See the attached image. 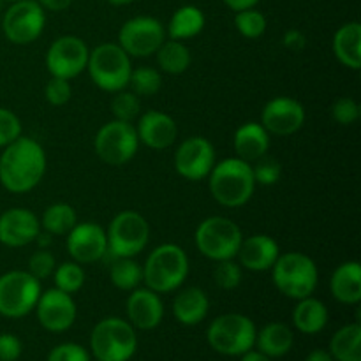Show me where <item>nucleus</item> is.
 I'll return each mask as SVG.
<instances>
[{
  "label": "nucleus",
  "instance_id": "4c0bfd02",
  "mask_svg": "<svg viewBox=\"0 0 361 361\" xmlns=\"http://www.w3.org/2000/svg\"><path fill=\"white\" fill-rule=\"evenodd\" d=\"M217 263L219 264L214 270L215 284L221 289H226V291H231V289L238 288L240 282H242V270H240V264H236L233 259L217 261Z\"/></svg>",
  "mask_w": 361,
  "mask_h": 361
},
{
  "label": "nucleus",
  "instance_id": "f3484780",
  "mask_svg": "<svg viewBox=\"0 0 361 361\" xmlns=\"http://www.w3.org/2000/svg\"><path fill=\"white\" fill-rule=\"evenodd\" d=\"M67 250L76 263H95L108 252V236L104 229L95 222L76 224L67 235Z\"/></svg>",
  "mask_w": 361,
  "mask_h": 361
},
{
  "label": "nucleus",
  "instance_id": "2f4dec72",
  "mask_svg": "<svg viewBox=\"0 0 361 361\" xmlns=\"http://www.w3.org/2000/svg\"><path fill=\"white\" fill-rule=\"evenodd\" d=\"M78 224L76 212L67 203H55L48 207L42 215L41 226L49 235H69L71 229Z\"/></svg>",
  "mask_w": 361,
  "mask_h": 361
},
{
  "label": "nucleus",
  "instance_id": "8fccbe9b",
  "mask_svg": "<svg viewBox=\"0 0 361 361\" xmlns=\"http://www.w3.org/2000/svg\"><path fill=\"white\" fill-rule=\"evenodd\" d=\"M305 361H335L334 356L330 355V351H324V349H316V351L310 353L307 356Z\"/></svg>",
  "mask_w": 361,
  "mask_h": 361
},
{
  "label": "nucleus",
  "instance_id": "4be33fe9",
  "mask_svg": "<svg viewBox=\"0 0 361 361\" xmlns=\"http://www.w3.org/2000/svg\"><path fill=\"white\" fill-rule=\"evenodd\" d=\"M238 259L245 268L252 271L270 270L277 257L281 256L279 243L268 235H254L242 240L238 249Z\"/></svg>",
  "mask_w": 361,
  "mask_h": 361
},
{
  "label": "nucleus",
  "instance_id": "0eeeda50",
  "mask_svg": "<svg viewBox=\"0 0 361 361\" xmlns=\"http://www.w3.org/2000/svg\"><path fill=\"white\" fill-rule=\"evenodd\" d=\"M87 69L99 88L106 92H120L129 85L130 59L120 44L106 42L88 55Z\"/></svg>",
  "mask_w": 361,
  "mask_h": 361
},
{
  "label": "nucleus",
  "instance_id": "c03bdc74",
  "mask_svg": "<svg viewBox=\"0 0 361 361\" xmlns=\"http://www.w3.org/2000/svg\"><path fill=\"white\" fill-rule=\"evenodd\" d=\"M48 361H90V355L78 344H60L49 353Z\"/></svg>",
  "mask_w": 361,
  "mask_h": 361
},
{
  "label": "nucleus",
  "instance_id": "5701e85b",
  "mask_svg": "<svg viewBox=\"0 0 361 361\" xmlns=\"http://www.w3.org/2000/svg\"><path fill=\"white\" fill-rule=\"evenodd\" d=\"M331 295L345 305H358L361 300V267L358 261L342 263L330 281Z\"/></svg>",
  "mask_w": 361,
  "mask_h": 361
},
{
  "label": "nucleus",
  "instance_id": "a211bd4d",
  "mask_svg": "<svg viewBox=\"0 0 361 361\" xmlns=\"http://www.w3.org/2000/svg\"><path fill=\"white\" fill-rule=\"evenodd\" d=\"M261 120V126L267 129V133L291 136L305 123V109L291 97H275L264 106Z\"/></svg>",
  "mask_w": 361,
  "mask_h": 361
},
{
  "label": "nucleus",
  "instance_id": "4468645a",
  "mask_svg": "<svg viewBox=\"0 0 361 361\" xmlns=\"http://www.w3.org/2000/svg\"><path fill=\"white\" fill-rule=\"evenodd\" d=\"M118 42L129 56H150L164 42V27L155 18H133L120 28Z\"/></svg>",
  "mask_w": 361,
  "mask_h": 361
},
{
  "label": "nucleus",
  "instance_id": "e433bc0d",
  "mask_svg": "<svg viewBox=\"0 0 361 361\" xmlns=\"http://www.w3.org/2000/svg\"><path fill=\"white\" fill-rule=\"evenodd\" d=\"M140 99L133 92H116L115 99L111 102V111L115 115V120H122V122H130L140 115Z\"/></svg>",
  "mask_w": 361,
  "mask_h": 361
},
{
  "label": "nucleus",
  "instance_id": "dca6fc26",
  "mask_svg": "<svg viewBox=\"0 0 361 361\" xmlns=\"http://www.w3.org/2000/svg\"><path fill=\"white\" fill-rule=\"evenodd\" d=\"M35 309L41 326L55 334L69 330L76 321V303L69 293H63L56 288L41 293Z\"/></svg>",
  "mask_w": 361,
  "mask_h": 361
},
{
  "label": "nucleus",
  "instance_id": "79ce46f5",
  "mask_svg": "<svg viewBox=\"0 0 361 361\" xmlns=\"http://www.w3.org/2000/svg\"><path fill=\"white\" fill-rule=\"evenodd\" d=\"M331 115L341 126H351L360 118V104L351 97H341L331 106Z\"/></svg>",
  "mask_w": 361,
  "mask_h": 361
},
{
  "label": "nucleus",
  "instance_id": "9b49d317",
  "mask_svg": "<svg viewBox=\"0 0 361 361\" xmlns=\"http://www.w3.org/2000/svg\"><path fill=\"white\" fill-rule=\"evenodd\" d=\"M94 145L102 162L109 166H122L136 155L140 137L136 127L130 122L113 120L99 129Z\"/></svg>",
  "mask_w": 361,
  "mask_h": 361
},
{
  "label": "nucleus",
  "instance_id": "ea45409f",
  "mask_svg": "<svg viewBox=\"0 0 361 361\" xmlns=\"http://www.w3.org/2000/svg\"><path fill=\"white\" fill-rule=\"evenodd\" d=\"M55 268V257L51 256V252H48V250L44 249L35 250L30 256V261H28V274L34 275L37 281L51 277Z\"/></svg>",
  "mask_w": 361,
  "mask_h": 361
},
{
  "label": "nucleus",
  "instance_id": "f03ea898",
  "mask_svg": "<svg viewBox=\"0 0 361 361\" xmlns=\"http://www.w3.org/2000/svg\"><path fill=\"white\" fill-rule=\"evenodd\" d=\"M210 192L228 208L243 207L256 189L252 166L242 159H224L210 171Z\"/></svg>",
  "mask_w": 361,
  "mask_h": 361
},
{
  "label": "nucleus",
  "instance_id": "864d4df0",
  "mask_svg": "<svg viewBox=\"0 0 361 361\" xmlns=\"http://www.w3.org/2000/svg\"><path fill=\"white\" fill-rule=\"evenodd\" d=\"M7 2H20V0H7Z\"/></svg>",
  "mask_w": 361,
  "mask_h": 361
},
{
  "label": "nucleus",
  "instance_id": "72a5a7b5",
  "mask_svg": "<svg viewBox=\"0 0 361 361\" xmlns=\"http://www.w3.org/2000/svg\"><path fill=\"white\" fill-rule=\"evenodd\" d=\"M129 85L133 88V94L148 97L155 95L162 87V76L154 67H137L136 71L130 73Z\"/></svg>",
  "mask_w": 361,
  "mask_h": 361
},
{
  "label": "nucleus",
  "instance_id": "c9c22d12",
  "mask_svg": "<svg viewBox=\"0 0 361 361\" xmlns=\"http://www.w3.org/2000/svg\"><path fill=\"white\" fill-rule=\"evenodd\" d=\"M235 25L243 37L257 39L267 30V18L252 7V9L238 11L235 16Z\"/></svg>",
  "mask_w": 361,
  "mask_h": 361
},
{
  "label": "nucleus",
  "instance_id": "58836bf2",
  "mask_svg": "<svg viewBox=\"0 0 361 361\" xmlns=\"http://www.w3.org/2000/svg\"><path fill=\"white\" fill-rule=\"evenodd\" d=\"M252 173L256 183H261V185H275L281 180V162L263 155V157L256 161V168H252Z\"/></svg>",
  "mask_w": 361,
  "mask_h": 361
},
{
  "label": "nucleus",
  "instance_id": "6e6552de",
  "mask_svg": "<svg viewBox=\"0 0 361 361\" xmlns=\"http://www.w3.org/2000/svg\"><path fill=\"white\" fill-rule=\"evenodd\" d=\"M243 236L238 226L226 217H208L197 226L196 245L203 256L214 261L236 257Z\"/></svg>",
  "mask_w": 361,
  "mask_h": 361
},
{
  "label": "nucleus",
  "instance_id": "ddd939ff",
  "mask_svg": "<svg viewBox=\"0 0 361 361\" xmlns=\"http://www.w3.org/2000/svg\"><path fill=\"white\" fill-rule=\"evenodd\" d=\"M88 55L90 51L83 39L76 35H63L49 46L46 53V67L53 78L71 80L87 69Z\"/></svg>",
  "mask_w": 361,
  "mask_h": 361
},
{
  "label": "nucleus",
  "instance_id": "37998d69",
  "mask_svg": "<svg viewBox=\"0 0 361 361\" xmlns=\"http://www.w3.org/2000/svg\"><path fill=\"white\" fill-rule=\"evenodd\" d=\"M71 94H73V90H71L69 80L51 78V80L48 81V85H46V101L53 106H63L66 102H69Z\"/></svg>",
  "mask_w": 361,
  "mask_h": 361
},
{
  "label": "nucleus",
  "instance_id": "412c9836",
  "mask_svg": "<svg viewBox=\"0 0 361 361\" xmlns=\"http://www.w3.org/2000/svg\"><path fill=\"white\" fill-rule=\"evenodd\" d=\"M127 316L134 328H140V330L157 328L164 317V305L159 298V293L148 288L133 289L127 300Z\"/></svg>",
  "mask_w": 361,
  "mask_h": 361
},
{
  "label": "nucleus",
  "instance_id": "f8f14e48",
  "mask_svg": "<svg viewBox=\"0 0 361 361\" xmlns=\"http://www.w3.org/2000/svg\"><path fill=\"white\" fill-rule=\"evenodd\" d=\"M44 9L35 0L13 2L4 16L2 28L6 37L14 44H30L44 30Z\"/></svg>",
  "mask_w": 361,
  "mask_h": 361
},
{
  "label": "nucleus",
  "instance_id": "393cba45",
  "mask_svg": "<svg viewBox=\"0 0 361 361\" xmlns=\"http://www.w3.org/2000/svg\"><path fill=\"white\" fill-rule=\"evenodd\" d=\"M208 309H210L208 296L200 288L183 289L173 302V314H175L176 321L185 326L200 324L207 317Z\"/></svg>",
  "mask_w": 361,
  "mask_h": 361
},
{
  "label": "nucleus",
  "instance_id": "6ab92c4d",
  "mask_svg": "<svg viewBox=\"0 0 361 361\" xmlns=\"http://www.w3.org/2000/svg\"><path fill=\"white\" fill-rule=\"evenodd\" d=\"M41 222L34 212L11 208L0 215V242L7 247H23L37 238Z\"/></svg>",
  "mask_w": 361,
  "mask_h": 361
},
{
  "label": "nucleus",
  "instance_id": "7ed1b4c3",
  "mask_svg": "<svg viewBox=\"0 0 361 361\" xmlns=\"http://www.w3.org/2000/svg\"><path fill=\"white\" fill-rule=\"evenodd\" d=\"M189 275V257L182 247L175 243L159 245L147 257L143 267V281L155 293H171L185 282Z\"/></svg>",
  "mask_w": 361,
  "mask_h": 361
},
{
  "label": "nucleus",
  "instance_id": "09e8293b",
  "mask_svg": "<svg viewBox=\"0 0 361 361\" xmlns=\"http://www.w3.org/2000/svg\"><path fill=\"white\" fill-rule=\"evenodd\" d=\"M257 2H259V0H224L226 6H228L229 9L236 11V13H238V11L252 9Z\"/></svg>",
  "mask_w": 361,
  "mask_h": 361
},
{
  "label": "nucleus",
  "instance_id": "de8ad7c7",
  "mask_svg": "<svg viewBox=\"0 0 361 361\" xmlns=\"http://www.w3.org/2000/svg\"><path fill=\"white\" fill-rule=\"evenodd\" d=\"M71 4H73V0H39V6H41L42 9L53 11V13L66 11Z\"/></svg>",
  "mask_w": 361,
  "mask_h": 361
},
{
  "label": "nucleus",
  "instance_id": "bb28decb",
  "mask_svg": "<svg viewBox=\"0 0 361 361\" xmlns=\"http://www.w3.org/2000/svg\"><path fill=\"white\" fill-rule=\"evenodd\" d=\"M295 335L291 328L284 323H270L256 334V344L263 355L268 358H281L286 356L293 348Z\"/></svg>",
  "mask_w": 361,
  "mask_h": 361
},
{
  "label": "nucleus",
  "instance_id": "1a4fd4ad",
  "mask_svg": "<svg viewBox=\"0 0 361 361\" xmlns=\"http://www.w3.org/2000/svg\"><path fill=\"white\" fill-rule=\"evenodd\" d=\"M41 296V282L28 271H7L0 277V314L23 317L35 309Z\"/></svg>",
  "mask_w": 361,
  "mask_h": 361
},
{
  "label": "nucleus",
  "instance_id": "2eb2a0df",
  "mask_svg": "<svg viewBox=\"0 0 361 361\" xmlns=\"http://www.w3.org/2000/svg\"><path fill=\"white\" fill-rule=\"evenodd\" d=\"M215 166V150L208 140L201 136L189 137L175 154V168L187 180H203Z\"/></svg>",
  "mask_w": 361,
  "mask_h": 361
},
{
  "label": "nucleus",
  "instance_id": "39448f33",
  "mask_svg": "<svg viewBox=\"0 0 361 361\" xmlns=\"http://www.w3.org/2000/svg\"><path fill=\"white\" fill-rule=\"evenodd\" d=\"M90 348L99 361H129L137 349L134 326L120 317H108L95 324Z\"/></svg>",
  "mask_w": 361,
  "mask_h": 361
},
{
  "label": "nucleus",
  "instance_id": "603ef678",
  "mask_svg": "<svg viewBox=\"0 0 361 361\" xmlns=\"http://www.w3.org/2000/svg\"><path fill=\"white\" fill-rule=\"evenodd\" d=\"M108 2L113 4V6H129L134 0H108Z\"/></svg>",
  "mask_w": 361,
  "mask_h": 361
},
{
  "label": "nucleus",
  "instance_id": "c85d7f7f",
  "mask_svg": "<svg viewBox=\"0 0 361 361\" xmlns=\"http://www.w3.org/2000/svg\"><path fill=\"white\" fill-rule=\"evenodd\" d=\"M330 355L335 361H361L360 323L345 324L331 337Z\"/></svg>",
  "mask_w": 361,
  "mask_h": 361
},
{
  "label": "nucleus",
  "instance_id": "b1692460",
  "mask_svg": "<svg viewBox=\"0 0 361 361\" xmlns=\"http://www.w3.org/2000/svg\"><path fill=\"white\" fill-rule=\"evenodd\" d=\"M270 148V137L261 123H243L235 133V150L238 159L245 162H254L267 155Z\"/></svg>",
  "mask_w": 361,
  "mask_h": 361
},
{
  "label": "nucleus",
  "instance_id": "c756f323",
  "mask_svg": "<svg viewBox=\"0 0 361 361\" xmlns=\"http://www.w3.org/2000/svg\"><path fill=\"white\" fill-rule=\"evenodd\" d=\"M204 27V14L203 11L197 9L196 6H183L175 11L168 25L169 37L175 41L182 39H190L200 34Z\"/></svg>",
  "mask_w": 361,
  "mask_h": 361
},
{
  "label": "nucleus",
  "instance_id": "3c124183",
  "mask_svg": "<svg viewBox=\"0 0 361 361\" xmlns=\"http://www.w3.org/2000/svg\"><path fill=\"white\" fill-rule=\"evenodd\" d=\"M242 361H271V358H268L267 355H263L261 351H247L242 355Z\"/></svg>",
  "mask_w": 361,
  "mask_h": 361
},
{
  "label": "nucleus",
  "instance_id": "20e7f679",
  "mask_svg": "<svg viewBox=\"0 0 361 361\" xmlns=\"http://www.w3.org/2000/svg\"><path fill=\"white\" fill-rule=\"evenodd\" d=\"M271 270L274 284L288 298L302 300L316 291L319 274L316 263L305 254L288 252L279 256Z\"/></svg>",
  "mask_w": 361,
  "mask_h": 361
},
{
  "label": "nucleus",
  "instance_id": "aec40b11",
  "mask_svg": "<svg viewBox=\"0 0 361 361\" xmlns=\"http://www.w3.org/2000/svg\"><path fill=\"white\" fill-rule=\"evenodd\" d=\"M136 133L141 143L154 148V150H164L176 141L178 127L169 115L150 109L140 118Z\"/></svg>",
  "mask_w": 361,
  "mask_h": 361
},
{
  "label": "nucleus",
  "instance_id": "cd10ccee",
  "mask_svg": "<svg viewBox=\"0 0 361 361\" xmlns=\"http://www.w3.org/2000/svg\"><path fill=\"white\" fill-rule=\"evenodd\" d=\"M293 323L296 330L305 335H316L324 330L328 323V309L323 302L307 296V298L298 300V305L293 312Z\"/></svg>",
  "mask_w": 361,
  "mask_h": 361
},
{
  "label": "nucleus",
  "instance_id": "473e14b6",
  "mask_svg": "<svg viewBox=\"0 0 361 361\" xmlns=\"http://www.w3.org/2000/svg\"><path fill=\"white\" fill-rule=\"evenodd\" d=\"M109 277L115 288L122 291H133L143 281V268L133 261V257H115V263L111 264Z\"/></svg>",
  "mask_w": 361,
  "mask_h": 361
},
{
  "label": "nucleus",
  "instance_id": "9d476101",
  "mask_svg": "<svg viewBox=\"0 0 361 361\" xmlns=\"http://www.w3.org/2000/svg\"><path fill=\"white\" fill-rule=\"evenodd\" d=\"M108 250L115 257H134L147 247L150 226L143 215L126 210L116 215L108 229Z\"/></svg>",
  "mask_w": 361,
  "mask_h": 361
},
{
  "label": "nucleus",
  "instance_id": "a878e982",
  "mask_svg": "<svg viewBox=\"0 0 361 361\" xmlns=\"http://www.w3.org/2000/svg\"><path fill=\"white\" fill-rule=\"evenodd\" d=\"M334 51L338 62L353 71L361 67V25L358 21L342 25L334 37Z\"/></svg>",
  "mask_w": 361,
  "mask_h": 361
},
{
  "label": "nucleus",
  "instance_id": "a18cd8bd",
  "mask_svg": "<svg viewBox=\"0 0 361 361\" xmlns=\"http://www.w3.org/2000/svg\"><path fill=\"white\" fill-rule=\"evenodd\" d=\"M20 338L11 334L0 335V361H16L21 356Z\"/></svg>",
  "mask_w": 361,
  "mask_h": 361
},
{
  "label": "nucleus",
  "instance_id": "7c9ffc66",
  "mask_svg": "<svg viewBox=\"0 0 361 361\" xmlns=\"http://www.w3.org/2000/svg\"><path fill=\"white\" fill-rule=\"evenodd\" d=\"M157 63L164 73L182 74L190 66V51L182 41H164L157 49Z\"/></svg>",
  "mask_w": 361,
  "mask_h": 361
},
{
  "label": "nucleus",
  "instance_id": "f257e3e1",
  "mask_svg": "<svg viewBox=\"0 0 361 361\" xmlns=\"http://www.w3.org/2000/svg\"><path fill=\"white\" fill-rule=\"evenodd\" d=\"M46 154L32 137H18L0 155V182L11 192H28L42 180Z\"/></svg>",
  "mask_w": 361,
  "mask_h": 361
},
{
  "label": "nucleus",
  "instance_id": "49530a36",
  "mask_svg": "<svg viewBox=\"0 0 361 361\" xmlns=\"http://www.w3.org/2000/svg\"><path fill=\"white\" fill-rule=\"evenodd\" d=\"M284 46L291 51H300L307 46V39L305 35L302 34L300 30H288L284 34Z\"/></svg>",
  "mask_w": 361,
  "mask_h": 361
},
{
  "label": "nucleus",
  "instance_id": "5fc2aeb1",
  "mask_svg": "<svg viewBox=\"0 0 361 361\" xmlns=\"http://www.w3.org/2000/svg\"><path fill=\"white\" fill-rule=\"evenodd\" d=\"M97 361H99V360H97Z\"/></svg>",
  "mask_w": 361,
  "mask_h": 361
},
{
  "label": "nucleus",
  "instance_id": "423d86ee",
  "mask_svg": "<svg viewBox=\"0 0 361 361\" xmlns=\"http://www.w3.org/2000/svg\"><path fill=\"white\" fill-rule=\"evenodd\" d=\"M256 326L243 314H224L212 321L207 338L212 349L226 356H242L256 344Z\"/></svg>",
  "mask_w": 361,
  "mask_h": 361
},
{
  "label": "nucleus",
  "instance_id": "a19ab883",
  "mask_svg": "<svg viewBox=\"0 0 361 361\" xmlns=\"http://www.w3.org/2000/svg\"><path fill=\"white\" fill-rule=\"evenodd\" d=\"M21 136L20 118L13 111L0 108V147H7Z\"/></svg>",
  "mask_w": 361,
  "mask_h": 361
},
{
  "label": "nucleus",
  "instance_id": "f704fd0d",
  "mask_svg": "<svg viewBox=\"0 0 361 361\" xmlns=\"http://www.w3.org/2000/svg\"><path fill=\"white\" fill-rule=\"evenodd\" d=\"M55 275L56 289L63 293H78L85 284V271L80 267V263H62L53 271Z\"/></svg>",
  "mask_w": 361,
  "mask_h": 361
}]
</instances>
